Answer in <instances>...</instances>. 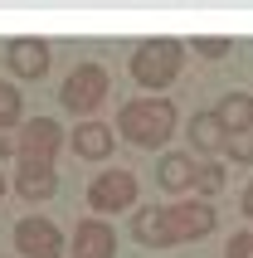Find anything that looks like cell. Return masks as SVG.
Segmentation results:
<instances>
[{
    "label": "cell",
    "mask_w": 253,
    "mask_h": 258,
    "mask_svg": "<svg viewBox=\"0 0 253 258\" xmlns=\"http://www.w3.org/2000/svg\"><path fill=\"white\" fill-rule=\"evenodd\" d=\"M117 127H122V137L132 146H161L175 132V107L161 98H137L117 112Z\"/></svg>",
    "instance_id": "1"
},
{
    "label": "cell",
    "mask_w": 253,
    "mask_h": 258,
    "mask_svg": "<svg viewBox=\"0 0 253 258\" xmlns=\"http://www.w3.org/2000/svg\"><path fill=\"white\" fill-rule=\"evenodd\" d=\"M180 63H185V44L161 34V39L137 44V54H132V78H137L141 88H156V93H161L166 83H175Z\"/></svg>",
    "instance_id": "2"
},
{
    "label": "cell",
    "mask_w": 253,
    "mask_h": 258,
    "mask_svg": "<svg viewBox=\"0 0 253 258\" xmlns=\"http://www.w3.org/2000/svg\"><path fill=\"white\" fill-rule=\"evenodd\" d=\"M58 102H64L69 112H78V117L98 112L102 102H107V69H102V63H78V69L64 78V88H58Z\"/></svg>",
    "instance_id": "3"
},
{
    "label": "cell",
    "mask_w": 253,
    "mask_h": 258,
    "mask_svg": "<svg viewBox=\"0 0 253 258\" xmlns=\"http://www.w3.org/2000/svg\"><path fill=\"white\" fill-rule=\"evenodd\" d=\"M214 229V205L210 200H185L166 210V244H190V239H205Z\"/></svg>",
    "instance_id": "4"
},
{
    "label": "cell",
    "mask_w": 253,
    "mask_h": 258,
    "mask_svg": "<svg viewBox=\"0 0 253 258\" xmlns=\"http://www.w3.org/2000/svg\"><path fill=\"white\" fill-rule=\"evenodd\" d=\"M137 200V175L132 171H102L93 185H88V205L98 210V215H117L126 205Z\"/></svg>",
    "instance_id": "5"
},
{
    "label": "cell",
    "mask_w": 253,
    "mask_h": 258,
    "mask_svg": "<svg viewBox=\"0 0 253 258\" xmlns=\"http://www.w3.org/2000/svg\"><path fill=\"white\" fill-rule=\"evenodd\" d=\"M15 248L25 258H58L64 253V234L54 229V219H39V215H29L15 224Z\"/></svg>",
    "instance_id": "6"
},
{
    "label": "cell",
    "mask_w": 253,
    "mask_h": 258,
    "mask_svg": "<svg viewBox=\"0 0 253 258\" xmlns=\"http://www.w3.org/2000/svg\"><path fill=\"white\" fill-rule=\"evenodd\" d=\"M15 190L25 200H49L58 190V175H54V161L49 156H20V175H15Z\"/></svg>",
    "instance_id": "7"
},
{
    "label": "cell",
    "mask_w": 253,
    "mask_h": 258,
    "mask_svg": "<svg viewBox=\"0 0 253 258\" xmlns=\"http://www.w3.org/2000/svg\"><path fill=\"white\" fill-rule=\"evenodd\" d=\"M73 258H117V234L107 219H83L73 229Z\"/></svg>",
    "instance_id": "8"
},
{
    "label": "cell",
    "mask_w": 253,
    "mask_h": 258,
    "mask_svg": "<svg viewBox=\"0 0 253 258\" xmlns=\"http://www.w3.org/2000/svg\"><path fill=\"white\" fill-rule=\"evenodd\" d=\"M58 142H64V132H58L54 117H34V122L20 127V156H49L54 161Z\"/></svg>",
    "instance_id": "9"
},
{
    "label": "cell",
    "mask_w": 253,
    "mask_h": 258,
    "mask_svg": "<svg viewBox=\"0 0 253 258\" xmlns=\"http://www.w3.org/2000/svg\"><path fill=\"white\" fill-rule=\"evenodd\" d=\"M5 63H10L20 78H44V73H49V44H39V39H10Z\"/></svg>",
    "instance_id": "10"
},
{
    "label": "cell",
    "mask_w": 253,
    "mask_h": 258,
    "mask_svg": "<svg viewBox=\"0 0 253 258\" xmlns=\"http://www.w3.org/2000/svg\"><path fill=\"white\" fill-rule=\"evenodd\" d=\"M73 151L88 161H102L112 151V127H102V122H78L73 127Z\"/></svg>",
    "instance_id": "11"
},
{
    "label": "cell",
    "mask_w": 253,
    "mask_h": 258,
    "mask_svg": "<svg viewBox=\"0 0 253 258\" xmlns=\"http://www.w3.org/2000/svg\"><path fill=\"white\" fill-rule=\"evenodd\" d=\"M190 142H195V151H224L229 132L219 122V112H195L190 117Z\"/></svg>",
    "instance_id": "12"
},
{
    "label": "cell",
    "mask_w": 253,
    "mask_h": 258,
    "mask_svg": "<svg viewBox=\"0 0 253 258\" xmlns=\"http://www.w3.org/2000/svg\"><path fill=\"white\" fill-rule=\"evenodd\" d=\"M214 112H219V122H224L229 137H243V132H253V98H248V93H229V98L219 102Z\"/></svg>",
    "instance_id": "13"
},
{
    "label": "cell",
    "mask_w": 253,
    "mask_h": 258,
    "mask_svg": "<svg viewBox=\"0 0 253 258\" xmlns=\"http://www.w3.org/2000/svg\"><path fill=\"white\" fill-rule=\"evenodd\" d=\"M195 171H200V166H195L190 156H180V151H170V156L161 161V171H156V180H161L166 190H175V195H180V190H190V185H195Z\"/></svg>",
    "instance_id": "14"
},
{
    "label": "cell",
    "mask_w": 253,
    "mask_h": 258,
    "mask_svg": "<svg viewBox=\"0 0 253 258\" xmlns=\"http://www.w3.org/2000/svg\"><path fill=\"white\" fill-rule=\"evenodd\" d=\"M195 190L200 195H219V190H224V166H219V161H205L195 171Z\"/></svg>",
    "instance_id": "15"
},
{
    "label": "cell",
    "mask_w": 253,
    "mask_h": 258,
    "mask_svg": "<svg viewBox=\"0 0 253 258\" xmlns=\"http://www.w3.org/2000/svg\"><path fill=\"white\" fill-rule=\"evenodd\" d=\"M20 122V93L10 83H0V132H10Z\"/></svg>",
    "instance_id": "16"
},
{
    "label": "cell",
    "mask_w": 253,
    "mask_h": 258,
    "mask_svg": "<svg viewBox=\"0 0 253 258\" xmlns=\"http://www.w3.org/2000/svg\"><path fill=\"white\" fill-rule=\"evenodd\" d=\"M234 161H243V166H253V132H243V137H229V146H224Z\"/></svg>",
    "instance_id": "17"
},
{
    "label": "cell",
    "mask_w": 253,
    "mask_h": 258,
    "mask_svg": "<svg viewBox=\"0 0 253 258\" xmlns=\"http://www.w3.org/2000/svg\"><path fill=\"white\" fill-rule=\"evenodd\" d=\"M224 258H253V234H234L224 244Z\"/></svg>",
    "instance_id": "18"
},
{
    "label": "cell",
    "mask_w": 253,
    "mask_h": 258,
    "mask_svg": "<svg viewBox=\"0 0 253 258\" xmlns=\"http://www.w3.org/2000/svg\"><path fill=\"white\" fill-rule=\"evenodd\" d=\"M195 54H205V58H224V54H229V39H195Z\"/></svg>",
    "instance_id": "19"
},
{
    "label": "cell",
    "mask_w": 253,
    "mask_h": 258,
    "mask_svg": "<svg viewBox=\"0 0 253 258\" xmlns=\"http://www.w3.org/2000/svg\"><path fill=\"white\" fill-rule=\"evenodd\" d=\"M15 151H20V137H10V132H0V161H5V156H15Z\"/></svg>",
    "instance_id": "20"
},
{
    "label": "cell",
    "mask_w": 253,
    "mask_h": 258,
    "mask_svg": "<svg viewBox=\"0 0 253 258\" xmlns=\"http://www.w3.org/2000/svg\"><path fill=\"white\" fill-rule=\"evenodd\" d=\"M243 219H248V224H253V180H248V185H243Z\"/></svg>",
    "instance_id": "21"
},
{
    "label": "cell",
    "mask_w": 253,
    "mask_h": 258,
    "mask_svg": "<svg viewBox=\"0 0 253 258\" xmlns=\"http://www.w3.org/2000/svg\"><path fill=\"white\" fill-rule=\"evenodd\" d=\"M5 190H10V185H5V175H0V195H5Z\"/></svg>",
    "instance_id": "22"
}]
</instances>
